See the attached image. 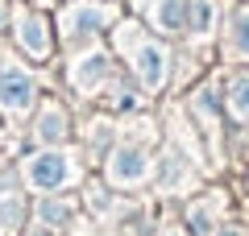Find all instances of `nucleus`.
Listing matches in <instances>:
<instances>
[{"instance_id": "2eb2a0df", "label": "nucleus", "mask_w": 249, "mask_h": 236, "mask_svg": "<svg viewBox=\"0 0 249 236\" xmlns=\"http://www.w3.org/2000/svg\"><path fill=\"white\" fill-rule=\"evenodd\" d=\"M196 108H199L204 116H216V91H212V87H204V91L196 96Z\"/></svg>"}, {"instance_id": "9d476101", "label": "nucleus", "mask_w": 249, "mask_h": 236, "mask_svg": "<svg viewBox=\"0 0 249 236\" xmlns=\"http://www.w3.org/2000/svg\"><path fill=\"white\" fill-rule=\"evenodd\" d=\"M229 112L237 120H249V70L229 79Z\"/></svg>"}, {"instance_id": "20e7f679", "label": "nucleus", "mask_w": 249, "mask_h": 236, "mask_svg": "<svg viewBox=\"0 0 249 236\" xmlns=\"http://www.w3.org/2000/svg\"><path fill=\"white\" fill-rule=\"evenodd\" d=\"M108 21H112V9L79 0V4H71V9L62 13V34H67V42H88V37H96Z\"/></svg>"}, {"instance_id": "7ed1b4c3", "label": "nucleus", "mask_w": 249, "mask_h": 236, "mask_svg": "<svg viewBox=\"0 0 249 236\" xmlns=\"http://www.w3.org/2000/svg\"><path fill=\"white\" fill-rule=\"evenodd\" d=\"M34 96H37V83L29 70H21V67L0 70V108L9 116H25L34 108Z\"/></svg>"}, {"instance_id": "6e6552de", "label": "nucleus", "mask_w": 249, "mask_h": 236, "mask_svg": "<svg viewBox=\"0 0 249 236\" xmlns=\"http://www.w3.org/2000/svg\"><path fill=\"white\" fill-rule=\"evenodd\" d=\"M150 17L162 34L187 29V0H150Z\"/></svg>"}, {"instance_id": "0eeeda50", "label": "nucleus", "mask_w": 249, "mask_h": 236, "mask_svg": "<svg viewBox=\"0 0 249 236\" xmlns=\"http://www.w3.org/2000/svg\"><path fill=\"white\" fill-rule=\"evenodd\" d=\"M108 70H112L108 54H100V50H96V54H83V58L71 67V83H75L79 91H96L100 83L108 79Z\"/></svg>"}, {"instance_id": "9b49d317", "label": "nucleus", "mask_w": 249, "mask_h": 236, "mask_svg": "<svg viewBox=\"0 0 249 236\" xmlns=\"http://www.w3.org/2000/svg\"><path fill=\"white\" fill-rule=\"evenodd\" d=\"M216 17V4L212 0H187V29L191 34H208Z\"/></svg>"}, {"instance_id": "6ab92c4d", "label": "nucleus", "mask_w": 249, "mask_h": 236, "mask_svg": "<svg viewBox=\"0 0 249 236\" xmlns=\"http://www.w3.org/2000/svg\"><path fill=\"white\" fill-rule=\"evenodd\" d=\"M166 236H178V232H166Z\"/></svg>"}, {"instance_id": "f3484780", "label": "nucleus", "mask_w": 249, "mask_h": 236, "mask_svg": "<svg viewBox=\"0 0 249 236\" xmlns=\"http://www.w3.org/2000/svg\"><path fill=\"white\" fill-rule=\"evenodd\" d=\"M29 236H54V232H50V228H37V232H29Z\"/></svg>"}, {"instance_id": "f257e3e1", "label": "nucleus", "mask_w": 249, "mask_h": 236, "mask_svg": "<svg viewBox=\"0 0 249 236\" xmlns=\"http://www.w3.org/2000/svg\"><path fill=\"white\" fill-rule=\"evenodd\" d=\"M116 42H121V50L129 54V62H133L137 79H142V87L158 91L162 83H166V70H170V54H166V46H162L158 37H145L142 29H137V25H124Z\"/></svg>"}, {"instance_id": "f8f14e48", "label": "nucleus", "mask_w": 249, "mask_h": 236, "mask_svg": "<svg viewBox=\"0 0 249 236\" xmlns=\"http://www.w3.org/2000/svg\"><path fill=\"white\" fill-rule=\"evenodd\" d=\"M37 216H42V224H67L71 219V203L67 199H42L37 203Z\"/></svg>"}, {"instance_id": "423d86ee", "label": "nucleus", "mask_w": 249, "mask_h": 236, "mask_svg": "<svg viewBox=\"0 0 249 236\" xmlns=\"http://www.w3.org/2000/svg\"><path fill=\"white\" fill-rule=\"evenodd\" d=\"M17 46L29 58H46L50 54V25L42 13H21L17 17Z\"/></svg>"}, {"instance_id": "1a4fd4ad", "label": "nucleus", "mask_w": 249, "mask_h": 236, "mask_svg": "<svg viewBox=\"0 0 249 236\" xmlns=\"http://www.w3.org/2000/svg\"><path fill=\"white\" fill-rule=\"evenodd\" d=\"M34 137L42 141V145H58V141H67V112H62L58 104H50L42 112V120H37Z\"/></svg>"}, {"instance_id": "a211bd4d", "label": "nucleus", "mask_w": 249, "mask_h": 236, "mask_svg": "<svg viewBox=\"0 0 249 236\" xmlns=\"http://www.w3.org/2000/svg\"><path fill=\"white\" fill-rule=\"evenodd\" d=\"M0 25H4V4H0Z\"/></svg>"}, {"instance_id": "ddd939ff", "label": "nucleus", "mask_w": 249, "mask_h": 236, "mask_svg": "<svg viewBox=\"0 0 249 236\" xmlns=\"http://www.w3.org/2000/svg\"><path fill=\"white\" fill-rule=\"evenodd\" d=\"M232 50L249 58V13H237L232 17Z\"/></svg>"}, {"instance_id": "4468645a", "label": "nucleus", "mask_w": 249, "mask_h": 236, "mask_svg": "<svg viewBox=\"0 0 249 236\" xmlns=\"http://www.w3.org/2000/svg\"><path fill=\"white\" fill-rule=\"evenodd\" d=\"M21 216H25V203L21 199H0V224L4 228H17Z\"/></svg>"}, {"instance_id": "dca6fc26", "label": "nucleus", "mask_w": 249, "mask_h": 236, "mask_svg": "<svg viewBox=\"0 0 249 236\" xmlns=\"http://www.w3.org/2000/svg\"><path fill=\"white\" fill-rule=\"evenodd\" d=\"M216 236H241V232H237V228H220V232H216Z\"/></svg>"}, {"instance_id": "f03ea898", "label": "nucleus", "mask_w": 249, "mask_h": 236, "mask_svg": "<svg viewBox=\"0 0 249 236\" xmlns=\"http://www.w3.org/2000/svg\"><path fill=\"white\" fill-rule=\"evenodd\" d=\"M21 178L37 191H58V186H71L79 170H75V157L67 149H46V153H34L21 162Z\"/></svg>"}, {"instance_id": "39448f33", "label": "nucleus", "mask_w": 249, "mask_h": 236, "mask_svg": "<svg viewBox=\"0 0 249 236\" xmlns=\"http://www.w3.org/2000/svg\"><path fill=\"white\" fill-rule=\"evenodd\" d=\"M145 174H150V153L142 145H116L112 149V157H108V178L116 186H137V183H145Z\"/></svg>"}]
</instances>
